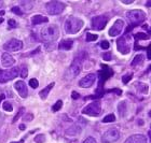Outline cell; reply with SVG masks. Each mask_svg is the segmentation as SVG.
<instances>
[{
  "instance_id": "6da1fadb",
  "label": "cell",
  "mask_w": 151,
  "mask_h": 143,
  "mask_svg": "<svg viewBox=\"0 0 151 143\" xmlns=\"http://www.w3.org/2000/svg\"><path fill=\"white\" fill-rule=\"evenodd\" d=\"M60 37V29L56 25L45 26L41 30V38L45 42H54Z\"/></svg>"
},
{
  "instance_id": "7a4b0ae2",
  "label": "cell",
  "mask_w": 151,
  "mask_h": 143,
  "mask_svg": "<svg viewBox=\"0 0 151 143\" xmlns=\"http://www.w3.org/2000/svg\"><path fill=\"white\" fill-rule=\"evenodd\" d=\"M64 27H65V30H66L67 34H75L81 30V28L83 27V22H82L80 19L70 16V17H68V19L65 21Z\"/></svg>"
},
{
  "instance_id": "3957f363",
  "label": "cell",
  "mask_w": 151,
  "mask_h": 143,
  "mask_svg": "<svg viewBox=\"0 0 151 143\" xmlns=\"http://www.w3.org/2000/svg\"><path fill=\"white\" fill-rule=\"evenodd\" d=\"M126 17L131 23V26L136 27L146 19V13L142 10H132L126 13Z\"/></svg>"
},
{
  "instance_id": "277c9868",
  "label": "cell",
  "mask_w": 151,
  "mask_h": 143,
  "mask_svg": "<svg viewBox=\"0 0 151 143\" xmlns=\"http://www.w3.org/2000/svg\"><path fill=\"white\" fill-rule=\"evenodd\" d=\"M81 69H82V60L81 58L77 57V58H75V60L70 65L69 69L67 71V77H68L67 79H75L81 72Z\"/></svg>"
},
{
  "instance_id": "5b68a950",
  "label": "cell",
  "mask_w": 151,
  "mask_h": 143,
  "mask_svg": "<svg viewBox=\"0 0 151 143\" xmlns=\"http://www.w3.org/2000/svg\"><path fill=\"white\" fill-rule=\"evenodd\" d=\"M47 11L49 14L51 15H57L64 11V9L66 8V6L64 4L63 2H60V1H51V2H47Z\"/></svg>"
},
{
  "instance_id": "8992f818",
  "label": "cell",
  "mask_w": 151,
  "mask_h": 143,
  "mask_svg": "<svg viewBox=\"0 0 151 143\" xmlns=\"http://www.w3.org/2000/svg\"><path fill=\"white\" fill-rule=\"evenodd\" d=\"M101 112V106L99 101H93L90 103L88 106H86L84 109L82 110V113L90 116H98Z\"/></svg>"
},
{
  "instance_id": "52a82bcc",
  "label": "cell",
  "mask_w": 151,
  "mask_h": 143,
  "mask_svg": "<svg viewBox=\"0 0 151 143\" xmlns=\"http://www.w3.org/2000/svg\"><path fill=\"white\" fill-rule=\"evenodd\" d=\"M120 132L116 128H110L108 129L101 137V143H113L119 140Z\"/></svg>"
},
{
  "instance_id": "ba28073f",
  "label": "cell",
  "mask_w": 151,
  "mask_h": 143,
  "mask_svg": "<svg viewBox=\"0 0 151 143\" xmlns=\"http://www.w3.org/2000/svg\"><path fill=\"white\" fill-rule=\"evenodd\" d=\"M19 74V69L12 68L10 70H0V83H6L15 79Z\"/></svg>"
},
{
  "instance_id": "9c48e42d",
  "label": "cell",
  "mask_w": 151,
  "mask_h": 143,
  "mask_svg": "<svg viewBox=\"0 0 151 143\" xmlns=\"http://www.w3.org/2000/svg\"><path fill=\"white\" fill-rule=\"evenodd\" d=\"M101 70L98 72V74H99V86H98V89L97 90H101L103 85L106 81H107L108 79L110 78L111 75L113 74V71L111 70L108 66L106 65H101Z\"/></svg>"
},
{
  "instance_id": "30bf717a",
  "label": "cell",
  "mask_w": 151,
  "mask_h": 143,
  "mask_svg": "<svg viewBox=\"0 0 151 143\" xmlns=\"http://www.w3.org/2000/svg\"><path fill=\"white\" fill-rule=\"evenodd\" d=\"M108 22V19L104 15L95 16L92 19V28L95 30H103L106 27V24Z\"/></svg>"
},
{
  "instance_id": "8fae6325",
  "label": "cell",
  "mask_w": 151,
  "mask_h": 143,
  "mask_svg": "<svg viewBox=\"0 0 151 143\" xmlns=\"http://www.w3.org/2000/svg\"><path fill=\"white\" fill-rule=\"evenodd\" d=\"M116 45H118V50L121 54H126L129 53V51H131V47H129V41H127V36H123V37L119 38L118 41H116Z\"/></svg>"
},
{
  "instance_id": "7c38bea8",
  "label": "cell",
  "mask_w": 151,
  "mask_h": 143,
  "mask_svg": "<svg viewBox=\"0 0 151 143\" xmlns=\"http://www.w3.org/2000/svg\"><path fill=\"white\" fill-rule=\"evenodd\" d=\"M23 47L22 41L17 40V39H11L3 45V49L8 52H16V51L21 50Z\"/></svg>"
},
{
  "instance_id": "4fadbf2b",
  "label": "cell",
  "mask_w": 151,
  "mask_h": 143,
  "mask_svg": "<svg viewBox=\"0 0 151 143\" xmlns=\"http://www.w3.org/2000/svg\"><path fill=\"white\" fill-rule=\"evenodd\" d=\"M123 27H124V22H123L122 19H116L112 27L109 29V36L110 37H116V36L120 34Z\"/></svg>"
},
{
  "instance_id": "5bb4252c",
  "label": "cell",
  "mask_w": 151,
  "mask_h": 143,
  "mask_svg": "<svg viewBox=\"0 0 151 143\" xmlns=\"http://www.w3.org/2000/svg\"><path fill=\"white\" fill-rule=\"evenodd\" d=\"M95 80H96V75L94 73H90L79 82V86L82 87V88H88L94 84Z\"/></svg>"
},
{
  "instance_id": "9a60e30c",
  "label": "cell",
  "mask_w": 151,
  "mask_h": 143,
  "mask_svg": "<svg viewBox=\"0 0 151 143\" xmlns=\"http://www.w3.org/2000/svg\"><path fill=\"white\" fill-rule=\"evenodd\" d=\"M14 87H15V89L17 90V93L19 94V96L22 97V98H26L27 97V86H26L25 82L23 81H17L14 84Z\"/></svg>"
},
{
  "instance_id": "2e32d148",
  "label": "cell",
  "mask_w": 151,
  "mask_h": 143,
  "mask_svg": "<svg viewBox=\"0 0 151 143\" xmlns=\"http://www.w3.org/2000/svg\"><path fill=\"white\" fill-rule=\"evenodd\" d=\"M124 143H147V138L144 134H134L127 138Z\"/></svg>"
},
{
  "instance_id": "e0dca14e",
  "label": "cell",
  "mask_w": 151,
  "mask_h": 143,
  "mask_svg": "<svg viewBox=\"0 0 151 143\" xmlns=\"http://www.w3.org/2000/svg\"><path fill=\"white\" fill-rule=\"evenodd\" d=\"M2 66L3 67H11V66L14 65V62H15V60H14V58H13L10 54L8 53H4L2 55Z\"/></svg>"
},
{
  "instance_id": "ac0fdd59",
  "label": "cell",
  "mask_w": 151,
  "mask_h": 143,
  "mask_svg": "<svg viewBox=\"0 0 151 143\" xmlns=\"http://www.w3.org/2000/svg\"><path fill=\"white\" fill-rule=\"evenodd\" d=\"M73 41L70 40V39H66V40H63L62 42H60L58 47H60V50L68 51L73 47Z\"/></svg>"
},
{
  "instance_id": "d6986e66",
  "label": "cell",
  "mask_w": 151,
  "mask_h": 143,
  "mask_svg": "<svg viewBox=\"0 0 151 143\" xmlns=\"http://www.w3.org/2000/svg\"><path fill=\"white\" fill-rule=\"evenodd\" d=\"M32 25H39V24H42V23H47L49 19H47V17H45V16L35 15L32 19Z\"/></svg>"
},
{
  "instance_id": "ffe728a7",
  "label": "cell",
  "mask_w": 151,
  "mask_h": 143,
  "mask_svg": "<svg viewBox=\"0 0 151 143\" xmlns=\"http://www.w3.org/2000/svg\"><path fill=\"white\" fill-rule=\"evenodd\" d=\"M53 86H54V83H51V84H49L47 85L45 88H43V89L41 90L40 93H39V95H40V98L41 99H45L47 97V95H49V93H50V90L53 88Z\"/></svg>"
},
{
  "instance_id": "44dd1931",
  "label": "cell",
  "mask_w": 151,
  "mask_h": 143,
  "mask_svg": "<svg viewBox=\"0 0 151 143\" xmlns=\"http://www.w3.org/2000/svg\"><path fill=\"white\" fill-rule=\"evenodd\" d=\"M118 111H119V114L121 117L125 116L126 112H127V106H126L125 101H122V102L119 103V106H118Z\"/></svg>"
},
{
  "instance_id": "7402d4cb",
  "label": "cell",
  "mask_w": 151,
  "mask_h": 143,
  "mask_svg": "<svg viewBox=\"0 0 151 143\" xmlns=\"http://www.w3.org/2000/svg\"><path fill=\"white\" fill-rule=\"evenodd\" d=\"M136 88H137V90H138L139 93H142V94H147L148 93V85L145 84V83H136L135 84Z\"/></svg>"
},
{
  "instance_id": "603a6c76",
  "label": "cell",
  "mask_w": 151,
  "mask_h": 143,
  "mask_svg": "<svg viewBox=\"0 0 151 143\" xmlns=\"http://www.w3.org/2000/svg\"><path fill=\"white\" fill-rule=\"evenodd\" d=\"M142 61H144V55H142V54H138V55H136L135 58L133 59L132 64H131V66L132 67H136V66H139L142 65Z\"/></svg>"
},
{
  "instance_id": "cb8c5ba5",
  "label": "cell",
  "mask_w": 151,
  "mask_h": 143,
  "mask_svg": "<svg viewBox=\"0 0 151 143\" xmlns=\"http://www.w3.org/2000/svg\"><path fill=\"white\" fill-rule=\"evenodd\" d=\"M135 38H136V42L138 40H147L149 38V34H146L144 32H138V34H135Z\"/></svg>"
},
{
  "instance_id": "d4e9b609",
  "label": "cell",
  "mask_w": 151,
  "mask_h": 143,
  "mask_svg": "<svg viewBox=\"0 0 151 143\" xmlns=\"http://www.w3.org/2000/svg\"><path fill=\"white\" fill-rule=\"evenodd\" d=\"M116 121V116L113 114H108L107 116H105L104 119H103V122L104 123H112V122Z\"/></svg>"
},
{
  "instance_id": "484cf974",
  "label": "cell",
  "mask_w": 151,
  "mask_h": 143,
  "mask_svg": "<svg viewBox=\"0 0 151 143\" xmlns=\"http://www.w3.org/2000/svg\"><path fill=\"white\" fill-rule=\"evenodd\" d=\"M62 107H63V101H62V100H58V101H56V103L53 106L52 110H53L54 112H57V111H60V110L62 109Z\"/></svg>"
},
{
  "instance_id": "4316f807",
  "label": "cell",
  "mask_w": 151,
  "mask_h": 143,
  "mask_svg": "<svg viewBox=\"0 0 151 143\" xmlns=\"http://www.w3.org/2000/svg\"><path fill=\"white\" fill-rule=\"evenodd\" d=\"M97 38H98L97 34H86V41H88V42L97 40Z\"/></svg>"
},
{
  "instance_id": "83f0119b",
  "label": "cell",
  "mask_w": 151,
  "mask_h": 143,
  "mask_svg": "<svg viewBox=\"0 0 151 143\" xmlns=\"http://www.w3.org/2000/svg\"><path fill=\"white\" fill-rule=\"evenodd\" d=\"M133 78V73H129V74H125L124 77L122 78V82L124 83V84H127L131 80H132Z\"/></svg>"
},
{
  "instance_id": "f1b7e54d",
  "label": "cell",
  "mask_w": 151,
  "mask_h": 143,
  "mask_svg": "<svg viewBox=\"0 0 151 143\" xmlns=\"http://www.w3.org/2000/svg\"><path fill=\"white\" fill-rule=\"evenodd\" d=\"M45 141V136L44 134H38L37 137L35 138L36 143H43Z\"/></svg>"
},
{
  "instance_id": "f546056e",
  "label": "cell",
  "mask_w": 151,
  "mask_h": 143,
  "mask_svg": "<svg viewBox=\"0 0 151 143\" xmlns=\"http://www.w3.org/2000/svg\"><path fill=\"white\" fill-rule=\"evenodd\" d=\"M2 107H3V110H6V111H8V112H12L13 108H12V106H11V103L6 102H6H3Z\"/></svg>"
},
{
  "instance_id": "4dcf8cb0",
  "label": "cell",
  "mask_w": 151,
  "mask_h": 143,
  "mask_svg": "<svg viewBox=\"0 0 151 143\" xmlns=\"http://www.w3.org/2000/svg\"><path fill=\"white\" fill-rule=\"evenodd\" d=\"M101 49H103V50H108V49H109V46H110V44H109V42H108V41L104 40V41H101Z\"/></svg>"
},
{
  "instance_id": "1f68e13d",
  "label": "cell",
  "mask_w": 151,
  "mask_h": 143,
  "mask_svg": "<svg viewBox=\"0 0 151 143\" xmlns=\"http://www.w3.org/2000/svg\"><path fill=\"white\" fill-rule=\"evenodd\" d=\"M32 118H34V115H32V113H27V114H25L24 116H23V119H24V121H27V122L32 121Z\"/></svg>"
},
{
  "instance_id": "d6a6232c",
  "label": "cell",
  "mask_w": 151,
  "mask_h": 143,
  "mask_svg": "<svg viewBox=\"0 0 151 143\" xmlns=\"http://www.w3.org/2000/svg\"><path fill=\"white\" fill-rule=\"evenodd\" d=\"M29 85H30L32 88H37L38 85H39V83H38V81L36 80V79H32V80L29 81Z\"/></svg>"
},
{
  "instance_id": "836d02e7",
  "label": "cell",
  "mask_w": 151,
  "mask_h": 143,
  "mask_svg": "<svg viewBox=\"0 0 151 143\" xmlns=\"http://www.w3.org/2000/svg\"><path fill=\"white\" fill-rule=\"evenodd\" d=\"M106 93H116L118 96H121V94H122V90L121 89H118V88H114V89H109V90H106Z\"/></svg>"
},
{
  "instance_id": "e575fe53",
  "label": "cell",
  "mask_w": 151,
  "mask_h": 143,
  "mask_svg": "<svg viewBox=\"0 0 151 143\" xmlns=\"http://www.w3.org/2000/svg\"><path fill=\"white\" fill-rule=\"evenodd\" d=\"M12 12L15 13V14H17V15H22L23 12L21 11V9H19V6H13L12 8Z\"/></svg>"
},
{
  "instance_id": "d590c367",
  "label": "cell",
  "mask_w": 151,
  "mask_h": 143,
  "mask_svg": "<svg viewBox=\"0 0 151 143\" xmlns=\"http://www.w3.org/2000/svg\"><path fill=\"white\" fill-rule=\"evenodd\" d=\"M24 110H25V109H24V108H21V109H19V113H17V115H16L15 117L13 118V122H16V121H17V119H19V116H21V115H22L23 113H24Z\"/></svg>"
},
{
  "instance_id": "8d00e7d4",
  "label": "cell",
  "mask_w": 151,
  "mask_h": 143,
  "mask_svg": "<svg viewBox=\"0 0 151 143\" xmlns=\"http://www.w3.org/2000/svg\"><path fill=\"white\" fill-rule=\"evenodd\" d=\"M82 143H96V141H95V139L93 137H88V138H86Z\"/></svg>"
},
{
  "instance_id": "74e56055",
  "label": "cell",
  "mask_w": 151,
  "mask_h": 143,
  "mask_svg": "<svg viewBox=\"0 0 151 143\" xmlns=\"http://www.w3.org/2000/svg\"><path fill=\"white\" fill-rule=\"evenodd\" d=\"M8 24L10 25V27H11V28H15L16 26H17V24H16V22L14 21V19H9Z\"/></svg>"
},
{
  "instance_id": "f35d334b",
  "label": "cell",
  "mask_w": 151,
  "mask_h": 143,
  "mask_svg": "<svg viewBox=\"0 0 151 143\" xmlns=\"http://www.w3.org/2000/svg\"><path fill=\"white\" fill-rule=\"evenodd\" d=\"M103 58H104L105 60H111V53H110V52L105 53L104 55H103Z\"/></svg>"
},
{
  "instance_id": "ab89813d",
  "label": "cell",
  "mask_w": 151,
  "mask_h": 143,
  "mask_svg": "<svg viewBox=\"0 0 151 143\" xmlns=\"http://www.w3.org/2000/svg\"><path fill=\"white\" fill-rule=\"evenodd\" d=\"M27 74H28V70H27V68H23L22 72H21V77H22V78H26Z\"/></svg>"
},
{
  "instance_id": "60d3db41",
  "label": "cell",
  "mask_w": 151,
  "mask_h": 143,
  "mask_svg": "<svg viewBox=\"0 0 151 143\" xmlns=\"http://www.w3.org/2000/svg\"><path fill=\"white\" fill-rule=\"evenodd\" d=\"M71 97H73V99H78L79 97H80V95H79L77 92H73V94H71Z\"/></svg>"
},
{
  "instance_id": "b9f144b4",
  "label": "cell",
  "mask_w": 151,
  "mask_h": 143,
  "mask_svg": "<svg viewBox=\"0 0 151 143\" xmlns=\"http://www.w3.org/2000/svg\"><path fill=\"white\" fill-rule=\"evenodd\" d=\"M133 2H134V0H122V3H125V4H131Z\"/></svg>"
},
{
  "instance_id": "7bdbcfd3",
  "label": "cell",
  "mask_w": 151,
  "mask_h": 143,
  "mask_svg": "<svg viewBox=\"0 0 151 143\" xmlns=\"http://www.w3.org/2000/svg\"><path fill=\"white\" fill-rule=\"evenodd\" d=\"M148 58L151 59V43H150V45L148 46Z\"/></svg>"
},
{
  "instance_id": "ee69618b",
  "label": "cell",
  "mask_w": 151,
  "mask_h": 143,
  "mask_svg": "<svg viewBox=\"0 0 151 143\" xmlns=\"http://www.w3.org/2000/svg\"><path fill=\"white\" fill-rule=\"evenodd\" d=\"M4 98H6V95H4V94H1V95H0V103H1V101H2Z\"/></svg>"
},
{
  "instance_id": "f6af8a7d",
  "label": "cell",
  "mask_w": 151,
  "mask_h": 143,
  "mask_svg": "<svg viewBox=\"0 0 151 143\" xmlns=\"http://www.w3.org/2000/svg\"><path fill=\"white\" fill-rule=\"evenodd\" d=\"M25 125L24 124H22V125H19V129H21V130H25Z\"/></svg>"
},
{
  "instance_id": "bcb514c9",
  "label": "cell",
  "mask_w": 151,
  "mask_h": 143,
  "mask_svg": "<svg viewBox=\"0 0 151 143\" xmlns=\"http://www.w3.org/2000/svg\"><path fill=\"white\" fill-rule=\"evenodd\" d=\"M146 6H151V1H148V2L146 3Z\"/></svg>"
},
{
  "instance_id": "7dc6e473",
  "label": "cell",
  "mask_w": 151,
  "mask_h": 143,
  "mask_svg": "<svg viewBox=\"0 0 151 143\" xmlns=\"http://www.w3.org/2000/svg\"><path fill=\"white\" fill-rule=\"evenodd\" d=\"M24 142V139H22L21 141H17V142H11V143H23Z\"/></svg>"
},
{
  "instance_id": "c3c4849f",
  "label": "cell",
  "mask_w": 151,
  "mask_h": 143,
  "mask_svg": "<svg viewBox=\"0 0 151 143\" xmlns=\"http://www.w3.org/2000/svg\"><path fill=\"white\" fill-rule=\"evenodd\" d=\"M4 15V11H0V16H3Z\"/></svg>"
},
{
  "instance_id": "681fc988",
  "label": "cell",
  "mask_w": 151,
  "mask_h": 143,
  "mask_svg": "<svg viewBox=\"0 0 151 143\" xmlns=\"http://www.w3.org/2000/svg\"><path fill=\"white\" fill-rule=\"evenodd\" d=\"M148 136H149V139H150V141H151V131H149L148 132Z\"/></svg>"
},
{
  "instance_id": "f907efd6",
  "label": "cell",
  "mask_w": 151,
  "mask_h": 143,
  "mask_svg": "<svg viewBox=\"0 0 151 143\" xmlns=\"http://www.w3.org/2000/svg\"><path fill=\"white\" fill-rule=\"evenodd\" d=\"M150 70H151V65L149 66V68H148V70H147V72H148V71H150Z\"/></svg>"
},
{
  "instance_id": "816d5d0a",
  "label": "cell",
  "mask_w": 151,
  "mask_h": 143,
  "mask_svg": "<svg viewBox=\"0 0 151 143\" xmlns=\"http://www.w3.org/2000/svg\"><path fill=\"white\" fill-rule=\"evenodd\" d=\"M2 22H3V19H0V24H1Z\"/></svg>"
},
{
  "instance_id": "f5cc1de1",
  "label": "cell",
  "mask_w": 151,
  "mask_h": 143,
  "mask_svg": "<svg viewBox=\"0 0 151 143\" xmlns=\"http://www.w3.org/2000/svg\"><path fill=\"white\" fill-rule=\"evenodd\" d=\"M149 34H150V36H151V28L149 29Z\"/></svg>"
},
{
  "instance_id": "db71d44e",
  "label": "cell",
  "mask_w": 151,
  "mask_h": 143,
  "mask_svg": "<svg viewBox=\"0 0 151 143\" xmlns=\"http://www.w3.org/2000/svg\"><path fill=\"white\" fill-rule=\"evenodd\" d=\"M0 6H1V2H0Z\"/></svg>"
}]
</instances>
